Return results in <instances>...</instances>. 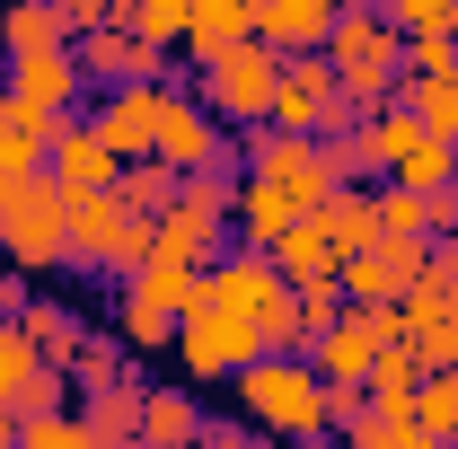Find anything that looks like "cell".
I'll list each match as a JSON object with an SVG mask.
<instances>
[{
	"mask_svg": "<svg viewBox=\"0 0 458 449\" xmlns=\"http://www.w3.org/2000/svg\"><path fill=\"white\" fill-rule=\"evenodd\" d=\"M370 9L397 27L405 45H414V36H458V0H370Z\"/></svg>",
	"mask_w": 458,
	"mask_h": 449,
	"instance_id": "d6a6232c",
	"label": "cell"
},
{
	"mask_svg": "<svg viewBox=\"0 0 458 449\" xmlns=\"http://www.w3.org/2000/svg\"><path fill=\"white\" fill-rule=\"evenodd\" d=\"M36 361H45V352L27 343V326H18V318H9V326H0V405L27 388V370H36Z\"/></svg>",
	"mask_w": 458,
	"mask_h": 449,
	"instance_id": "8d00e7d4",
	"label": "cell"
},
{
	"mask_svg": "<svg viewBox=\"0 0 458 449\" xmlns=\"http://www.w3.org/2000/svg\"><path fill=\"white\" fill-rule=\"evenodd\" d=\"M212 414H203V396L194 388H150L141 396V449H194Z\"/></svg>",
	"mask_w": 458,
	"mask_h": 449,
	"instance_id": "d6986e66",
	"label": "cell"
},
{
	"mask_svg": "<svg viewBox=\"0 0 458 449\" xmlns=\"http://www.w3.org/2000/svg\"><path fill=\"white\" fill-rule=\"evenodd\" d=\"M370 203H379V238H432V212H423V194H405V185H379Z\"/></svg>",
	"mask_w": 458,
	"mask_h": 449,
	"instance_id": "e575fe53",
	"label": "cell"
},
{
	"mask_svg": "<svg viewBox=\"0 0 458 449\" xmlns=\"http://www.w3.org/2000/svg\"><path fill=\"white\" fill-rule=\"evenodd\" d=\"M62 27H71V45L80 36H98V27H123V0H54Z\"/></svg>",
	"mask_w": 458,
	"mask_h": 449,
	"instance_id": "b9f144b4",
	"label": "cell"
},
{
	"mask_svg": "<svg viewBox=\"0 0 458 449\" xmlns=\"http://www.w3.org/2000/svg\"><path fill=\"white\" fill-rule=\"evenodd\" d=\"M221 247H229V221H212V212H185L176 203L168 221H159V265H176V274H203V265H221Z\"/></svg>",
	"mask_w": 458,
	"mask_h": 449,
	"instance_id": "e0dca14e",
	"label": "cell"
},
{
	"mask_svg": "<svg viewBox=\"0 0 458 449\" xmlns=\"http://www.w3.org/2000/svg\"><path fill=\"white\" fill-rule=\"evenodd\" d=\"M114 326H123V352H176V326H185V318H176V309H159L150 291H132V282H123Z\"/></svg>",
	"mask_w": 458,
	"mask_h": 449,
	"instance_id": "cb8c5ba5",
	"label": "cell"
},
{
	"mask_svg": "<svg viewBox=\"0 0 458 449\" xmlns=\"http://www.w3.org/2000/svg\"><path fill=\"white\" fill-rule=\"evenodd\" d=\"M45 176H54L62 194H114V176H123V168H114V150L98 141V123L71 114L54 141H45Z\"/></svg>",
	"mask_w": 458,
	"mask_h": 449,
	"instance_id": "4fadbf2b",
	"label": "cell"
},
{
	"mask_svg": "<svg viewBox=\"0 0 458 449\" xmlns=\"http://www.w3.org/2000/svg\"><path fill=\"white\" fill-rule=\"evenodd\" d=\"M238 414H247V432H265V441H327V379L309 370V352H256L238 379Z\"/></svg>",
	"mask_w": 458,
	"mask_h": 449,
	"instance_id": "6da1fadb",
	"label": "cell"
},
{
	"mask_svg": "<svg viewBox=\"0 0 458 449\" xmlns=\"http://www.w3.org/2000/svg\"><path fill=\"white\" fill-rule=\"evenodd\" d=\"M291 300V282L274 274V256H256V247H221V265H203L194 274V309H221V318H238V326H274Z\"/></svg>",
	"mask_w": 458,
	"mask_h": 449,
	"instance_id": "5b68a950",
	"label": "cell"
},
{
	"mask_svg": "<svg viewBox=\"0 0 458 449\" xmlns=\"http://www.w3.org/2000/svg\"><path fill=\"white\" fill-rule=\"evenodd\" d=\"M423 265H432V238H379V247H361L352 265H344V309H397L405 291L423 282Z\"/></svg>",
	"mask_w": 458,
	"mask_h": 449,
	"instance_id": "8fae6325",
	"label": "cell"
},
{
	"mask_svg": "<svg viewBox=\"0 0 458 449\" xmlns=\"http://www.w3.org/2000/svg\"><path fill=\"white\" fill-rule=\"evenodd\" d=\"M405 80H458V36H414L405 45Z\"/></svg>",
	"mask_w": 458,
	"mask_h": 449,
	"instance_id": "74e56055",
	"label": "cell"
},
{
	"mask_svg": "<svg viewBox=\"0 0 458 449\" xmlns=\"http://www.w3.org/2000/svg\"><path fill=\"white\" fill-rule=\"evenodd\" d=\"M397 106L423 114V132L458 150V80H397Z\"/></svg>",
	"mask_w": 458,
	"mask_h": 449,
	"instance_id": "4316f807",
	"label": "cell"
},
{
	"mask_svg": "<svg viewBox=\"0 0 458 449\" xmlns=\"http://www.w3.org/2000/svg\"><path fill=\"white\" fill-rule=\"evenodd\" d=\"M327 62H335V80H344V97L361 114H379L388 97H397V80H405V36L361 0V9H335V36H327Z\"/></svg>",
	"mask_w": 458,
	"mask_h": 449,
	"instance_id": "7a4b0ae2",
	"label": "cell"
},
{
	"mask_svg": "<svg viewBox=\"0 0 458 449\" xmlns=\"http://www.w3.org/2000/svg\"><path fill=\"white\" fill-rule=\"evenodd\" d=\"M247 176H256V185H274V194H291L300 212H318V203L335 194L327 150H318V141H300V132H274V123H256V132H247Z\"/></svg>",
	"mask_w": 458,
	"mask_h": 449,
	"instance_id": "ba28073f",
	"label": "cell"
},
{
	"mask_svg": "<svg viewBox=\"0 0 458 449\" xmlns=\"http://www.w3.org/2000/svg\"><path fill=\"white\" fill-rule=\"evenodd\" d=\"M344 318V282H300V326H309V343L327 335Z\"/></svg>",
	"mask_w": 458,
	"mask_h": 449,
	"instance_id": "60d3db41",
	"label": "cell"
},
{
	"mask_svg": "<svg viewBox=\"0 0 458 449\" xmlns=\"http://www.w3.org/2000/svg\"><path fill=\"white\" fill-rule=\"evenodd\" d=\"M370 194H379V185H344V194H327V203H318V229L335 238L344 265H352L361 247H379V203H370Z\"/></svg>",
	"mask_w": 458,
	"mask_h": 449,
	"instance_id": "ffe728a7",
	"label": "cell"
},
{
	"mask_svg": "<svg viewBox=\"0 0 458 449\" xmlns=\"http://www.w3.org/2000/svg\"><path fill=\"white\" fill-rule=\"evenodd\" d=\"M300 221V203L291 194H274V185H256V176H238V203H229V247H256V256H274L283 247V229Z\"/></svg>",
	"mask_w": 458,
	"mask_h": 449,
	"instance_id": "2e32d148",
	"label": "cell"
},
{
	"mask_svg": "<svg viewBox=\"0 0 458 449\" xmlns=\"http://www.w3.org/2000/svg\"><path fill=\"white\" fill-rule=\"evenodd\" d=\"M114 203H123L132 221H168V212H176V176L159 168V159H141V168L114 176Z\"/></svg>",
	"mask_w": 458,
	"mask_h": 449,
	"instance_id": "f1b7e54d",
	"label": "cell"
},
{
	"mask_svg": "<svg viewBox=\"0 0 458 449\" xmlns=\"http://www.w3.org/2000/svg\"><path fill=\"white\" fill-rule=\"evenodd\" d=\"M62 370H71V388H80V396H106V388H123V379H132V370H123V343H106V335H89Z\"/></svg>",
	"mask_w": 458,
	"mask_h": 449,
	"instance_id": "1f68e13d",
	"label": "cell"
},
{
	"mask_svg": "<svg viewBox=\"0 0 458 449\" xmlns=\"http://www.w3.org/2000/svg\"><path fill=\"white\" fill-rule=\"evenodd\" d=\"M0 176H45V132L27 123V106L0 89Z\"/></svg>",
	"mask_w": 458,
	"mask_h": 449,
	"instance_id": "83f0119b",
	"label": "cell"
},
{
	"mask_svg": "<svg viewBox=\"0 0 458 449\" xmlns=\"http://www.w3.org/2000/svg\"><path fill=\"white\" fill-rule=\"evenodd\" d=\"M18 326H27V343H36L45 361H71V352L89 343V326H80L71 309H54V300H27V309H18Z\"/></svg>",
	"mask_w": 458,
	"mask_h": 449,
	"instance_id": "f546056e",
	"label": "cell"
},
{
	"mask_svg": "<svg viewBox=\"0 0 458 449\" xmlns=\"http://www.w3.org/2000/svg\"><path fill=\"white\" fill-rule=\"evenodd\" d=\"M256 352H265V335H256V326H238V318H221V309H185V326H176V361H185V379H194V388L238 379Z\"/></svg>",
	"mask_w": 458,
	"mask_h": 449,
	"instance_id": "30bf717a",
	"label": "cell"
},
{
	"mask_svg": "<svg viewBox=\"0 0 458 449\" xmlns=\"http://www.w3.org/2000/svg\"><path fill=\"white\" fill-rule=\"evenodd\" d=\"M283 62L291 54H274V45H238V54H221V62H203V114L212 123H238V132H256V123H274V89H283Z\"/></svg>",
	"mask_w": 458,
	"mask_h": 449,
	"instance_id": "277c9868",
	"label": "cell"
},
{
	"mask_svg": "<svg viewBox=\"0 0 458 449\" xmlns=\"http://www.w3.org/2000/svg\"><path fill=\"white\" fill-rule=\"evenodd\" d=\"M327 36H335V0H265L256 9V45H274V54H327Z\"/></svg>",
	"mask_w": 458,
	"mask_h": 449,
	"instance_id": "9a60e30c",
	"label": "cell"
},
{
	"mask_svg": "<svg viewBox=\"0 0 458 449\" xmlns=\"http://www.w3.org/2000/svg\"><path fill=\"white\" fill-rule=\"evenodd\" d=\"M18 449H106L80 414H36V423H18Z\"/></svg>",
	"mask_w": 458,
	"mask_h": 449,
	"instance_id": "d590c367",
	"label": "cell"
},
{
	"mask_svg": "<svg viewBox=\"0 0 458 449\" xmlns=\"http://www.w3.org/2000/svg\"><path fill=\"white\" fill-rule=\"evenodd\" d=\"M132 291H150V300H159V309H176V318L194 309V274H176V265H159V256L132 274Z\"/></svg>",
	"mask_w": 458,
	"mask_h": 449,
	"instance_id": "f35d334b",
	"label": "cell"
},
{
	"mask_svg": "<svg viewBox=\"0 0 458 449\" xmlns=\"http://www.w3.org/2000/svg\"><path fill=\"white\" fill-rule=\"evenodd\" d=\"M379 185H405V194H441V185H458V150L423 132V141H414V150L397 159V176H379Z\"/></svg>",
	"mask_w": 458,
	"mask_h": 449,
	"instance_id": "4dcf8cb0",
	"label": "cell"
},
{
	"mask_svg": "<svg viewBox=\"0 0 458 449\" xmlns=\"http://www.w3.org/2000/svg\"><path fill=\"white\" fill-rule=\"evenodd\" d=\"M344 449H423V432H414V423H379V414H370V423H352V432H344Z\"/></svg>",
	"mask_w": 458,
	"mask_h": 449,
	"instance_id": "7bdbcfd3",
	"label": "cell"
},
{
	"mask_svg": "<svg viewBox=\"0 0 458 449\" xmlns=\"http://www.w3.org/2000/svg\"><path fill=\"white\" fill-rule=\"evenodd\" d=\"M414 141H423V114H405L397 97H388L379 114H361V168L370 176H397V159L414 150Z\"/></svg>",
	"mask_w": 458,
	"mask_h": 449,
	"instance_id": "603a6c76",
	"label": "cell"
},
{
	"mask_svg": "<svg viewBox=\"0 0 458 449\" xmlns=\"http://www.w3.org/2000/svg\"><path fill=\"white\" fill-rule=\"evenodd\" d=\"M0 256L18 274H45V265H71V221H62V185L54 176H27L0 212Z\"/></svg>",
	"mask_w": 458,
	"mask_h": 449,
	"instance_id": "8992f818",
	"label": "cell"
},
{
	"mask_svg": "<svg viewBox=\"0 0 458 449\" xmlns=\"http://www.w3.org/2000/svg\"><path fill=\"white\" fill-rule=\"evenodd\" d=\"M141 379H123V388H106V396H89V405H80V423H89V432H98V441L106 449H132L141 441Z\"/></svg>",
	"mask_w": 458,
	"mask_h": 449,
	"instance_id": "d4e9b609",
	"label": "cell"
},
{
	"mask_svg": "<svg viewBox=\"0 0 458 449\" xmlns=\"http://www.w3.org/2000/svg\"><path fill=\"white\" fill-rule=\"evenodd\" d=\"M123 27L150 45V54H185V27H194V0H123Z\"/></svg>",
	"mask_w": 458,
	"mask_h": 449,
	"instance_id": "484cf974",
	"label": "cell"
},
{
	"mask_svg": "<svg viewBox=\"0 0 458 449\" xmlns=\"http://www.w3.org/2000/svg\"><path fill=\"white\" fill-rule=\"evenodd\" d=\"M0 54H71L62 9L54 0H9V9H0Z\"/></svg>",
	"mask_w": 458,
	"mask_h": 449,
	"instance_id": "7402d4cb",
	"label": "cell"
},
{
	"mask_svg": "<svg viewBox=\"0 0 458 449\" xmlns=\"http://www.w3.org/2000/svg\"><path fill=\"white\" fill-rule=\"evenodd\" d=\"M423 212H432V238H458V185H441V194H423Z\"/></svg>",
	"mask_w": 458,
	"mask_h": 449,
	"instance_id": "ee69618b",
	"label": "cell"
},
{
	"mask_svg": "<svg viewBox=\"0 0 458 449\" xmlns=\"http://www.w3.org/2000/svg\"><path fill=\"white\" fill-rule=\"evenodd\" d=\"M423 449H458V441H423Z\"/></svg>",
	"mask_w": 458,
	"mask_h": 449,
	"instance_id": "7dc6e473",
	"label": "cell"
},
{
	"mask_svg": "<svg viewBox=\"0 0 458 449\" xmlns=\"http://www.w3.org/2000/svg\"><path fill=\"white\" fill-rule=\"evenodd\" d=\"M0 449H18V414L9 405H0Z\"/></svg>",
	"mask_w": 458,
	"mask_h": 449,
	"instance_id": "bcb514c9",
	"label": "cell"
},
{
	"mask_svg": "<svg viewBox=\"0 0 458 449\" xmlns=\"http://www.w3.org/2000/svg\"><path fill=\"white\" fill-rule=\"evenodd\" d=\"M414 352H423V370H432V379H441V370H458V300L423 326V335H414Z\"/></svg>",
	"mask_w": 458,
	"mask_h": 449,
	"instance_id": "ab89813d",
	"label": "cell"
},
{
	"mask_svg": "<svg viewBox=\"0 0 458 449\" xmlns=\"http://www.w3.org/2000/svg\"><path fill=\"white\" fill-rule=\"evenodd\" d=\"M194 449H256V441H247V423H203Z\"/></svg>",
	"mask_w": 458,
	"mask_h": 449,
	"instance_id": "f6af8a7d",
	"label": "cell"
},
{
	"mask_svg": "<svg viewBox=\"0 0 458 449\" xmlns=\"http://www.w3.org/2000/svg\"><path fill=\"white\" fill-rule=\"evenodd\" d=\"M89 123H98V141L114 150V168H141L159 150V89H106Z\"/></svg>",
	"mask_w": 458,
	"mask_h": 449,
	"instance_id": "5bb4252c",
	"label": "cell"
},
{
	"mask_svg": "<svg viewBox=\"0 0 458 449\" xmlns=\"http://www.w3.org/2000/svg\"><path fill=\"white\" fill-rule=\"evenodd\" d=\"M274 274L300 291V282H335L344 274V256H335V238L318 229V212H300V221L283 229V247H274Z\"/></svg>",
	"mask_w": 458,
	"mask_h": 449,
	"instance_id": "ac0fdd59",
	"label": "cell"
},
{
	"mask_svg": "<svg viewBox=\"0 0 458 449\" xmlns=\"http://www.w3.org/2000/svg\"><path fill=\"white\" fill-rule=\"evenodd\" d=\"M9 414H18V423H36V414H71V370H62V361H36L27 388L9 396Z\"/></svg>",
	"mask_w": 458,
	"mask_h": 449,
	"instance_id": "836d02e7",
	"label": "cell"
},
{
	"mask_svg": "<svg viewBox=\"0 0 458 449\" xmlns=\"http://www.w3.org/2000/svg\"><path fill=\"white\" fill-rule=\"evenodd\" d=\"M18 106H27V123L54 141L62 123L80 114V97H89V71H80V54H9V80H0Z\"/></svg>",
	"mask_w": 458,
	"mask_h": 449,
	"instance_id": "52a82bcc",
	"label": "cell"
},
{
	"mask_svg": "<svg viewBox=\"0 0 458 449\" xmlns=\"http://www.w3.org/2000/svg\"><path fill=\"white\" fill-rule=\"evenodd\" d=\"M62 221H71V265L114 274V282H132L159 247V221H132L114 194H62Z\"/></svg>",
	"mask_w": 458,
	"mask_h": 449,
	"instance_id": "3957f363",
	"label": "cell"
},
{
	"mask_svg": "<svg viewBox=\"0 0 458 449\" xmlns=\"http://www.w3.org/2000/svg\"><path fill=\"white\" fill-rule=\"evenodd\" d=\"M238 45H256V9H238V0H194V27H185V54L194 62H221Z\"/></svg>",
	"mask_w": 458,
	"mask_h": 449,
	"instance_id": "44dd1931",
	"label": "cell"
},
{
	"mask_svg": "<svg viewBox=\"0 0 458 449\" xmlns=\"http://www.w3.org/2000/svg\"><path fill=\"white\" fill-rule=\"evenodd\" d=\"M71 54L89 71V89H159V71H168V54H150L132 27H98V36H80Z\"/></svg>",
	"mask_w": 458,
	"mask_h": 449,
	"instance_id": "7c38bea8",
	"label": "cell"
},
{
	"mask_svg": "<svg viewBox=\"0 0 458 449\" xmlns=\"http://www.w3.org/2000/svg\"><path fill=\"white\" fill-rule=\"evenodd\" d=\"M168 176H203V168H229V132L203 114V97H185L159 80V150H150Z\"/></svg>",
	"mask_w": 458,
	"mask_h": 449,
	"instance_id": "9c48e42d",
	"label": "cell"
}]
</instances>
